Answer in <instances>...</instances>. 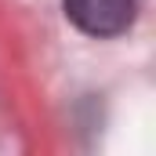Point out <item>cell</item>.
I'll return each instance as SVG.
<instances>
[{
    "label": "cell",
    "instance_id": "obj_1",
    "mask_svg": "<svg viewBox=\"0 0 156 156\" xmlns=\"http://www.w3.org/2000/svg\"><path fill=\"white\" fill-rule=\"evenodd\" d=\"M134 0H66L69 22L91 37H116L134 22Z\"/></svg>",
    "mask_w": 156,
    "mask_h": 156
}]
</instances>
